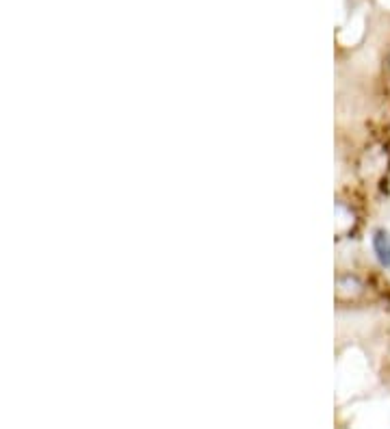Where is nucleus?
<instances>
[{
    "label": "nucleus",
    "instance_id": "1",
    "mask_svg": "<svg viewBox=\"0 0 390 429\" xmlns=\"http://www.w3.org/2000/svg\"><path fill=\"white\" fill-rule=\"evenodd\" d=\"M371 243H373V252H375L380 264L384 267V269H390V232L375 230Z\"/></svg>",
    "mask_w": 390,
    "mask_h": 429
},
{
    "label": "nucleus",
    "instance_id": "2",
    "mask_svg": "<svg viewBox=\"0 0 390 429\" xmlns=\"http://www.w3.org/2000/svg\"><path fill=\"white\" fill-rule=\"evenodd\" d=\"M339 289L343 295H358V293H362L364 286L356 276H343V278H339Z\"/></svg>",
    "mask_w": 390,
    "mask_h": 429
}]
</instances>
